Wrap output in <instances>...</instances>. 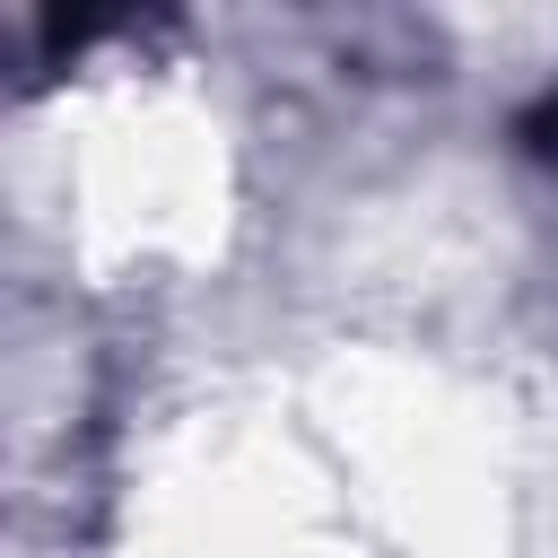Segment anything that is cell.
<instances>
[{"label": "cell", "instance_id": "1", "mask_svg": "<svg viewBox=\"0 0 558 558\" xmlns=\"http://www.w3.org/2000/svg\"><path fill=\"white\" fill-rule=\"evenodd\" d=\"M523 140H532V148H541V157H549V166H558V96H549V105H532V113H523Z\"/></svg>", "mask_w": 558, "mask_h": 558}]
</instances>
